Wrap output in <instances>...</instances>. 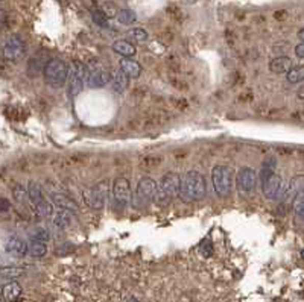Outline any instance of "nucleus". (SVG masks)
<instances>
[{
  "label": "nucleus",
  "mask_w": 304,
  "mask_h": 302,
  "mask_svg": "<svg viewBox=\"0 0 304 302\" xmlns=\"http://www.w3.org/2000/svg\"><path fill=\"white\" fill-rule=\"evenodd\" d=\"M260 179H262L263 195L268 199H278L283 196V193H285L283 182H282V178L275 173V161L274 159H269V162H265L262 173H260Z\"/></svg>",
  "instance_id": "nucleus-1"
},
{
  "label": "nucleus",
  "mask_w": 304,
  "mask_h": 302,
  "mask_svg": "<svg viewBox=\"0 0 304 302\" xmlns=\"http://www.w3.org/2000/svg\"><path fill=\"white\" fill-rule=\"evenodd\" d=\"M207 193V185L204 176L196 172L190 170L184 175L183 184H181V195L187 201H201Z\"/></svg>",
  "instance_id": "nucleus-2"
},
{
  "label": "nucleus",
  "mask_w": 304,
  "mask_h": 302,
  "mask_svg": "<svg viewBox=\"0 0 304 302\" xmlns=\"http://www.w3.org/2000/svg\"><path fill=\"white\" fill-rule=\"evenodd\" d=\"M181 184H183V181L178 173L167 172L158 184V190H157V196H155L157 202H160V204L172 202L181 193Z\"/></svg>",
  "instance_id": "nucleus-3"
},
{
  "label": "nucleus",
  "mask_w": 304,
  "mask_h": 302,
  "mask_svg": "<svg viewBox=\"0 0 304 302\" xmlns=\"http://www.w3.org/2000/svg\"><path fill=\"white\" fill-rule=\"evenodd\" d=\"M69 72H70V69L67 67V64L63 60H58V58L49 60L46 63L44 70H43L44 80L54 88H61L64 84H67Z\"/></svg>",
  "instance_id": "nucleus-4"
},
{
  "label": "nucleus",
  "mask_w": 304,
  "mask_h": 302,
  "mask_svg": "<svg viewBox=\"0 0 304 302\" xmlns=\"http://www.w3.org/2000/svg\"><path fill=\"white\" fill-rule=\"evenodd\" d=\"M212 182L216 195L225 198L233 187V170L227 166H215L212 170Z\"/></svg>",
  "instance_id": "nucleus-5"
},
{
  "label": "nucleus",
  "mask_w": 304,
  "mask_h": 302,
  "mask_svg": "<svg viewBox=\"0 0 304 302\" xmlns=\"http://www.w3.org/2000/svg\"><path fill=\"white\" fill-rule=\"evenodd\" d=\"M108 193H110L108 181H100L84 191V199L91 210H102L105 207Z\"/></svg>",
  "instance_id": "nucleus-6"
},
{
  "label": "nucleus",
  "mask_w": 304,
  "mask_h": 302,
  "mask_svg": "<svg viewBox=\"0 0 304 302\" xmlns=\"http://www.w3.org/2000/svg\"><path fill=\"white\" fill-rule=\"evenodd\" d=\"M84 79H85V67L81 61H73L69 79H67V93L70 97H76L82 88H84Z\"/></svg>",
  "instance_id": "nucleus-7"
},
{
  "label": "nucleus",
  "mask_w": 304,
  "mask_h": 302,
  "mask_svg": "<svg viewBox=\"0 0 304 302\" xmlns=\"http://www.w3.org/2000/svg\"><path fill=\"white\" fill-rule=\"evenodd\" d=\"M26 53V44L18 35H9L3 44V55L8 61H20Z\"/></svg>",
  "instance_id": "nucleus-8"
},
{
  "label": "nucleus",
  "mask_w": 304,
  "mask_h": 302,
  "mask_svg": "<svg viewBox=\"0 0 304 302\" xmlns=\"http://www.w3.org/2000/svg\"><path fill=\"white\" fill-rule=\"evenodd\" d=\"M257 181H259V175L251 167H242L237 172L236 182H237V188L242 193H251V191H254L256 190V185H257Z\"/></svg>",
  "instance_id": "nucleus-9"
},
{
  "label": "nucleus",
  "mask_w": 304,
  "mask_h": 302,
  "mask_svg": "<svg viewBox=\"0 0 304 302\" xmlns=\"http://www.w3.org/2000/svg\"><path fill=\"white\" fill-rule=\"evenodd\" d=\"M113 198L119 207H126L131 202V185L126 178H117L111 187Z\"/></svg>",
  "instance_id": "nucleus-10"
},
{
  "label": "nucleus",
  "mask_w": 304,
  "mask_h": 302,
  "mask_svg": "<svg viewBox=\"0 0 304 302\" xmlns=\"http://www.w3.org/2000/svg\"><path fill=\"white\" fill-rule=\"evenodd\" d=\"M157 190H158V185L152 178H148V176L142 178L137 184V188H136L137 202H140V204L151 202L152 199L157 196Z\"/></svg>",
  "instance_id": "nucleus-11"
},
{
  "label": "nucleus",
  "mask_w": 304,
  "mask_h": 302,
  "mask_svg": "<svg viewBox=\"0 0 304 302\" xmlns=\"http://www.w3.org/2000/svg\"><path fill=\"white\" fill-rule=\"evenodd\" d=\"M111 82V73L104 67H94L90 70L87 84L90 88H102Z\"/></svg>",
  "instance_id": "nucleus-12"
},
{
  "label": "nucleus",
  "mask_w": 304,
  "mask_h": 302,
  "mask_svg": "<svg viewBox=\"0 0 304 302\" xmlns=\"http://www.w3.org/2000/svg\"><path fill=\"white\" fill-rule=\"evenodd\" d=\"M5 251L9 255H12V257L21 258V257H24L29 252V244L24 240L18 238V237H11L5 243Z\"/></svg>",
  "instance_id": "nucleus-13"
},
{
  "label": "nucleus",
  "mask_w": 304,
  "mask_h": 302,
  "mask_svg": "<svg viewBox=\"0 0 304 302\" xmlns=\"http://www.w3.org/2000/svg\"><path fill=\"white\" fill-rule=\"evenodd\" d=\"M304 188V176H295L292 181H291V184H289V187H288V190H285V193H283V202L285 204H289V202H294V199H295V196L301 191Z\"/></svg>",
  "instance_id": "nucleus-14"
},
{
  "label": "nucleus",
  "mask_w": 304,
  "mask_h": 302,
  "mask_svg": "<svg viewBox=\"0 0 304 302\" xmlns=\"http://www.w3.org/2000/svg\"><path fill=\"white\" fill-rule=\"evenodd\" d=\"M21 295V286L17 281H9L2 287V298L3 302H15Z\"/></svg>",
  "instance_id": "nucleus-15"
},
{
  "label": "nucleus",
  "mask_w": 304,
  "mask_h": 302,
  "mask_svg": "<svg viewBox=\"0 0 304 302\" xmlns=\"http://www.w3.org/2000/svg\"><path fill=\"white\" fill-rule=\"evenodd\" d=\"M113 50L123 58H131V57H136V53H137L136 46L128 40H116L113 43Z\"/></svg>",
  "instance_id": "nucleus-16"
},
{
  "label": "nucleus",
  "mask_w": 304,
  "mask_h": 302,
  "mask_svg": "<svg viewBox=\"0 0 304 302\" xmlns=\"http://www.w3.org/2000/svg\"><path fill=\"white\" fill-rule=\"evenodd\" d=\"M292 60L288 58V57H277L274 58L271 63H269V69L272 73H277V75H283V73H289L291 69H292Z\"/></svg>",
  "instance_id": "nucleus-17"
},
{
  "label": "nucleus",
  "mask_w": 304,
  "mask_h": 302,
  "mask_svg": "<svg viewBox=\"0 0 304 302\" xmlns=\"http://www.w3.org/2000/svg\"><path fill=\"white\" fill-rule=\"evenodd\" d=\"M119 67L130 76V79H137L142 75V66L133 58H122L119 63Z\"/></svg>",
  "instance_id": "nucleus-18"
},
{
  "label": "nucleus",
  "mask_w": 304,
  "mask_h": 302,
  "mask_svg": "<svg viewBox=\"0 0 304 302\" xmlns=\"http://www.w3.org/2000/svg\"><path fill=\"white\" fill-rule=\"evenodd\" d=\"M128 82H130V76L126 75L122 69H116L111 73V87L116 93L125 91L128 87Z\"/></svg>",
  "instance_id": "nucleus-19"
},
{
  "label": "nucleus",
  "mask_w": 304,
  "mask_h": 302,
  "mask_svg": "<svg viewBox=\"0 0 304 302\" xmlns=\"http://www.w3.org/2000/svg\"><path fill=\"white\" fill-rule=\"evenodd\" d=\"M50 199H52V202H54L55 205H58L60 208L70 210V211H78V205H76L75 201H73L72 198L66 196V195H63V193H52V195H50Z\"/></svg>",
  "instance_id": "nucleus-20"
},
{
  "label": "nucleus",
  "mask_w": 304,
  "mask_h": 302,
  "mask_svg": "<svg viewBox=\"0 0 304 302\" xmlns=\"http://www.w3.org/2000/svg\"><path fill=\"white\" fill-rule=\"evenodd\" d=\"M73 211H70V210H64V208H61V211L55 216V219H54V224H55V227L57 228H69L72 225V222H73V214H72Z\"/></svg>",
  "instance_id": "nucleus-21"
},
{
  "label": "nucleus",
  "mask_w": 304,
  "mask_h": 302,
  "mask_svg": "<svg viewBox=\"0 0 304 302\" xmlns=\"http://www.w3.org/2000/svg\"><path fill=\"white\" fill-rule=\"evenodd\" d=\"M28 191H29V199L31 202L34 204V207L37 204H40L44 198H43V191H41V187L35 182V181H29L28 184Z\"/></svg>",
  "instance_id": "nucleus-22"
},
{
  "label": "nucleus",
  "mask_w": 304,
  "mask_h": 302,
  "mask_svg": "<svg viewBox=\"0 0 304 302\" xmlns=\"http://www.w3.org/2000/svg\"><path fill=\"white\" fill-rule=\"evenodd\" d=\"M29 254L35 258H40V257H44L47 254V246L44 241H40V240H32L31 244H29Z\"/></svg>",
  "instance_id": "nucleus-23"
},
{
  "label": "nucleus",
  "mask_w": 304,
  "mask_h": 302,
  "mask_svg": "<svg viewBox=\"0 0 304 302\" xmlns=\"http://www.w3.org/2000/svg\"><path fill=\"white\" fill-rule=\"evenodd\" d=\"M12 198L15 199V202H18V204H26L28 201H31L29 199V191H28V187H24V185H15L14 188H12Z\"/></svg>",
  "instance_id": "nucleus-24"
},
{
  "label": "nucleus",
  "mask_w": 304,
  "mask_h": 302,
  "mask_svg": "<svg viewBox=\"0 0 304 302\" xmlns=\"http://www.w3.org/2000/svg\"><path fill=\"white\" fill-rule=\"evenodd\" d=\"M117 18H119V23H122V24H126V26H128V24H133V23H136V21H137V14H136L133 9L125 8V9L119 11Z\"/></svg>",
  "instance_id": "nucleus-25"
},
{
  "label": "nucleus",
  "mask_w": 304,
  "mask_h": 302,
  "mask_svg": "<svg viewBox=\"0 0 304 302\" xmlns=\"http://www.w3.org/2000/svg\"><path fill=\"white\" fill-rule=\"evenodd\" d=\"M126 37L130 41H134V43H140V41H146L148 40V32L142 28H134V29H130L126 32Z\"/></svg>",
  "instance_id": "nucleus-26"
},
{
  "label": "nucleus",
  "mask_w": 304,
  "mask_h": 302,
  "mask_svg": "<svg viewBox=\"0 0 304 302\" xmlns=\"http://www.w3.org/2000/svg\"><path fill=\"white\" fill-rule=\"evenodd\" d=\"M2 278L5 280H15L21 275H24V269L23 267H15V266H8L2 269Z\"/></svg>",
  "instance_id": "nucleus-27"
},
{
  "label": "nucleus",
  "mask_w": 304,
  "mask_h": 302,
  "mask_svg": "<svg viewBox=\"0 0 304 302\" xmlns=\"http://www.w3.org/2000/svg\"><path fill=\"white\" fill-rule=\"evenodd\" d=\"M35 210H37V213H38L40 216H43V217H50V216L54 214V205H52V202H49V201H46V199H43L40 204H37V205H35Z\"/></svg>",
  "instance_id": "nucleus-28"
},
{
  "label": "nucleus",
  "mask_w": 304,
  "mask_h": 302,
  "mask_svg": "<svg viewBox=\"0 0 304 302\" xmlns=\"http://www.w3.org/2000/svg\"><path fill=\"white\" fill-rule=\"evenodd\" d=\"M286 77L291 84H298L304 80V66H297L292 67L289 73H286Z\"/></svg>",
  "instance_id": "nucleus-29"
},
{
  "label": "nucleus",
  "mask_w": 304,
  "mask_h": 302,
  "mask_svg": "<svg viewBox=\"0 0 304 302\" xmlns=\"http://www.w3.org/2000/svg\"><path fill=\"white\" fill-rule=\"evenodd\" d=\"M91 18L97 26H102V28L108 26V17L102 9H91Z\"/></svg>",
  "instance_id": "nucleus-30"
},
{
  "label": "nucleus",
  "mask_w": 304,
  "mask_h": 302,
  "mask_svg": "<svg viewBox=\"0 0 304 302\" xmlns=\"http://www.w3.org/2000/svg\"><path fill=\"white\" fill-rule=\"evenodd\" d=\"M292 205H294V211H295L301 219H304V188L295 196Z\"/></svg>",
  "instance_id": "nucleus-31"
},
{
  "label": "nucleus",
  "mask_w": 304,
  "mask_h": 302,
  "mask_svg": "<svg viewBox=\"0 0 304 302\" xmlns=\"http://www.w3.org/2000/svg\"><path fill=\"white\" fill-rule=\"evenodd\" d=\"M34 240H40V241H49L50 240V232L44 227H37L31 232Z\"/></svg>",
  "instance_id": "nucleus-32"
},
{
  "label": "nucleus",
  "mask_w": 304,
  "mask_h": 302,
  "mask_svg": "<svg viewBox=\"0 0 304 302\" xmlns=\"http://www.w3.org/2000/svg\"><path fill=\"white\" fill-rule=\"evenodd\" d=\"M102 11L107 14V17H108V18H113V17L119 15V11H117L116 5H114V3H111V2H105V3L102 5Z\"/></svg>",
  "instance_id": "nucleus-33"
},
{
  "label": "nucleus",
  "mask_w": 304,
  "mask_h": 302,
  "mask_svg": "<svg viewBox=\"0 0 304 302\" xmlns=\"http://www.w3.org/2000/svg\"><path fill=\"white\" fill-rule=\"evenodd\" d=\"M295 55H297L298 58H304V43L298 44V46L295 47Z\"/></svg>",
  "instance_id": "nucleus-34"
},
{
  "label": "nucleus",
  "mask_w": 304,
  "mask_h": 302,
  "mask_svg": "<svg viewBox=\"0 0 304 302\" xmlns=\"http://www.w3.org/2000/svg\"><path fill=\"white\" fill-rule=\"evenodd\" d=\"M2 204H3V207H2V211H6V210H8V207H9L8 201H6V199H3V201H2Z\"/></svg>",
  "instance_id": "nucleus-35"
},
{
  "label": "nucleus",
  "mask_w": 304,
  "mask_h": 302,
  "mask_svg": "<svg viewBox=\"0 0 304 302\" xmlns=\"http://www.w3.org/2000/svg\"><path fill=\"white\" fill-rule=\"evenodd\" d=\"M298 38H300V40L304 43V28L300 31V32H298Z\"/></svg>",
  "instance_id": "nucleus-36"
},
{
  "label": "nucleus",
  "mask_w": 304,
  "mask_h": 302,
  "mask_svg": "<svg viewBox=\"0 0 304 302\" xmlns=\"http://www.w3.org/2000/svg\"><path fill=\"white\" fill-rule=\"evenodd\" d=\"M300 97H304V85L300 88Z\"/></svg>",
  "instance_id": "nucleus-37"
},
{
  "label": "nucleus",
  "mask_w": 304,
  "mask_h": 302,
  "mask_svg": "<svg viewBox=\"0 0 304 302\" xmlns=\"http://www.w3.org/2000/svg\"><path fill=\"white\" fill-rule=\"evenodd\" d=\"M301 258H303V260H304V248H303V249H301Z\"/></svg>",
  "instance_id": "nucleus-38"
},
{
  "label": "nucleus",
  "mask_w": 304,
  "mask_h": 302,
  "mask_svg": "<svg viewBox=\"0 0 304 302\" xmlns=\"http://www.w3.org/2000/svg\"><path fill=\"white\" fill-rule=\"evenodd\" d=\"M15 302H23V301H15Z\"/></svg>",
  "instance_id": "nucleus-39"
}]
</instances>
